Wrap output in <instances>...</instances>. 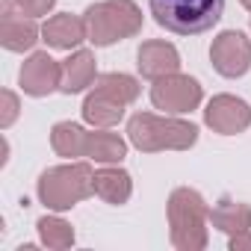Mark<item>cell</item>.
Returning a JSON list of instances; mask_svg holds the SVG:
<instances>
[{
  "instance_id": "6da1fadb",
  "label": "cell",
  "mask_w": 251,
  "mask_h": 251,
  "mask_svg": "<svg viewBox=\"0 0 251 251\" xmlns=\"http://www.w3.org/2000/svg\"><path fill=\"white\" fill-rule=\"evenodd\" d=\"M154 21L177 36H198L216 27L225 0H148Z\"/></svg>"
}]
</instances>
